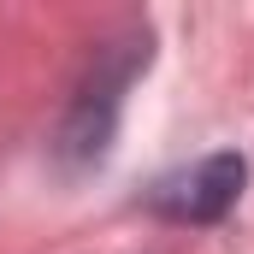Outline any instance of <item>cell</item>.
<instances>
[{"label": "cell", "mask_w": 254, "mask_h": 254, "mask_svg": "<svg viewBox=\"0 0 254 254\" xmlns=\"http://www.w3.org/2000/svg\"><path fill=\"white\" fill-rule=\"evenodd\" d=\"M243 178H249L243 154H207L201 166L166 178V184L154 190V207H160L166 219H184V225H213V219H225V213L237 207Z\"/></svg>", "instance_id": "obj_1"}]
</instances>
